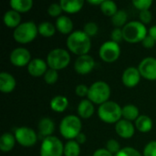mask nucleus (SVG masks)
I'll use <instances>...</instances> for the list:
<instances>
[{"instance_id": "f3484780", "label": "nucleus", "mask_w": 156, "mask_h": 156, "mask_svg": "<svg viewBox=\"0 0 156 156\" xmlns=\"http://www.w3.org/2000/svg\"><path fill=\"white\" fill-rule=\"evenodd\" d=\"M16 86V79L8 72H1L0 74V90L3 93L12 92Z\"/></svg>"}, {"instance_id": "dca6fc26", "label": "nucleus", "mask_w": 156, "mask_h": 156, "mask_svg": "<svg viewBox=\"0 0 156 156\" xmlns=\"http://www.w3.org/2000/svg\"><path fill=\"white\" fill-rule=\"evenodd\" d=\"M116 133L123 139H130L135 133V126L132 122L122 119L115 124Z\"/></svg>"}, {"instance_id": "39448f33", "label": "nucleus", "mask_w": 156, "mask_h": 156, "mask_svg": "<svg viewBox=\"0 0 156 156\" xmlns=\"http://www.w3.org/2000/svg\"><path fill=\"white\" fill-rule=\"evenodd\" d=\"M37 26L33 21L22 22L13 31V38L20 44H27L32 42L37 36Z\"/></svg>"}, {"instance_id": "37998d69", "label": "nucleus", "mask_w": 156, "mask_h": 156, "mask_svg": "<svg viewBox=\"0 0 156 156\" xmlns=\"http://www.w3.org/2000/svg\"><path fill=\"white\" fill-rule=\"evenodd\" d=\"M92 156H113V154H111L106 148H100L93 153Z\"/></svg>"}, {"instance_id": "7c9ffc66", "label": "nucleus", "mask_w": 156, "mask_h": 156, "mask_svg": "<svg viewBox=\"0 0 156 156\" xmlns=\"http://www.w3.org/2000/svg\"><path fill=\"white\" fill-rule=\"evenodd\" d=\"M128 15L124 10H118L117 13L112 17L113 26L117 28H122L128 22Z\"/></svg>"}, {"instance_id": "f704fd0d", "label": "nucleus", "mask_w": 156, "mask_h": 156, "mask_svg": "<svg viewBox=\"0 0 156 156\" xmlns=\"http://www.w3.org/2000/svg\"><path fill=\"white\" fill-rule=\"evenodd\" d=\"M133 5L134 7L140 11H144V10H149L151 5H153L152 0H133Z\"/></svg>"}, {"instance_id": "72a5a7b5", "label": "nucleus", "mask_w": 156, "mask_h": 156, "mask_svg": "<svg viewBox=\"0 0 156 156\" xmlns=\"http://www.w3.org/2000/svg\"><path fill=\"white\" fill-rule=\"evenodd\" d=\"M63 12L59 3H53L51 5H49V6L48 7V14L51 16V17H59L61 15V13Z\"/></svg>"}, {"instance_id": "4468645a", "label": "nucleus", "mask_w": 156, "mask_h": 156, "mask_svg": "<svg viewBox=\"0 0 156 156\" xmlns=\"http://www.w3.org/2000/svg\"><path fill=\"white\" fill-rule=\"evenodd\" d=\"M141 78L142 76L138 68L129 67L122 72V82L127 88H134L139 84Z\"/></svg>"}, {"instance_id": "e433bc0d", "label": "nucleus", "mask_w": 156, "mask_h": 156, "mask_svg": "<svg viewBox=\"0 0 156 156\" xmlns=\"http://www.w3.org/2000/svg\"><path fill=\"white\" fill-rule=\"evenodd\" d=\"M114 156H143V154L133 147H124Z\"/></svg>"}, {"instance_id": "c9c22d12", "label": "nucleus", "mask_w": 156, "mask_h": 156, "mask_svg": "<svg viewBox=\"0 0 156 156\" xmlns=\"http://www.w3.org/2000/svg\"><path fill=\"white\" fill-rule=\"evenodd\" d=\"M106 149L112 154H118L122 149H121V146H120V144L119 142H117L116 140L114 139H110L107 143H106Z\"/></svg>"}, {"instance_id": "a19ab883", "label": "nucleus", "mask_w": 156, "mask_h": 156, "mask_svg": "<svg viewBox=\"0 0 156 156\" xmlns=\"http://www.w3.org/2000/svg\"><path fill=\"white\" fill-rule=\"evenodd\" d=\"M89 88L87 85L85 84H79L77 85L76 89H75V92H76V95L78 97H80V98H83V97H86L88 96V93H89Z\"/></svg>"}, {"instance_id": "7ed1b4c3", "label": "nucleus", "mask_w": 156, "mask_h": 156, "mask_svg": "<svg viewBox=\"0 0 156 156\" xmlns=\"http://www.w3.org/2000/svg\"><path fill=\"white\" fill-rule=\"evenodd\" d=\"M98 116L106 123H117L122 118V108L115 101H108L98 108Z\"/></svg>"}, {"instance_id": "20e7f679", "label": "nucleus", "mask_w": 156, "mask_h": 156, "mask_svg": "<svg viewBox=\"0 0 156 156\" xmlns=\"http://www.w3.org/2000/svg\"><path fill=\"white\" fill-rule=\"evenodd\" d=\"M148 30L146 26L140 21H131L128 22L122 27L123 39L128 43H138L142 42L143 39L148 35Z\"/></svg>"}, {"instance_id": "bb28decb", "label": "nucleus", "mask_w": 156, "mask_h": 156, "mask_svg": "<svg viewBox=\"0 0 156 156\" xmlns=\"http://www.w3.org/2000/svg\"><path fill=\"white\" fill-rule=\"evenodd\" d=\"M140 116L139 109L137 106L133 104H128L122 107V118L129 122H135L137 118Z\"/></svg>"}, {"instance_id": "ddd939ff", "label": "nucleus", "mask_w": 156, "mask_h": 156, "mask_svg": "<svg viewBox=\"0 0 156 156\" xmlns=\"http://www.w3.org/2000/svg\"><path fill=\"white\" fill-rule=\"evenodd\" d=\"M94 68L95 60L89 54L78 57L74 63V69L80 75H87L90 73Z\"/></svg>"}, {"instance_id": "6e6552de", "label": "nucleus", "mask_w": 156, "mask_h": 156, "mask_svg": "<svg viewBox=\"0 0 156 156\" xmlns=\"http://www.w3.org/2000/svg\"><path fill=\"white\" fill-rule=\"evenodd\" d=\"M40 156H62L64 155V144L56 136H48L41 142Z\"/></svg>"}, {"instance_id": "79ce46f5", "label": "nucleus", "mask_w": 156, "mask_h": 156, "mask_svg": "<svg viewBox=\"0 0 156 156\" xmlns=\"http://www.w3.org/2000/svg\"><path fill=\"white\" fill-rule=\"evenodd\" d=\"M142 45L145 48H152L155 45V40L149 35H147L142 41Z\"/></svg>"}, {"instance_id": "ea45409f", "label": "nucleus", "mask_w": 156, "mask_h": 156, "mask_svg": "<svg viewBox=\"0 0 156 156\" xmlns=\"http://www.w3.org/2000/svg\"><path fill=\"white\" fill-rule=\"evenodd\" d=\"M111 40L116 43H120L123 39V34H122V28H117L115 27L112 33H111Z\"/></svg>"}, {"instance_id": "4be33fe9", "label": "nucleus", "mask_w": 156, "mask_h": 156, "mask_svg": "<svg viewBox=\"0 0 156 156\" xmlns=\"http://www.w3.org/2000/svg\"><path fill=\"white\" fill-rule=\"evenodd\" d=\"M3 22L7 27L16 28L21 24V15L13 9L8 10L3 16Z\"/></svg>"}, {"instance_id": "1a4fd4ad", "label": "nucleus", "mask_w": 156, "mask_h": 156, "mask_svg": "<svg viewBox=\"0 0 156 156\" xmlns=\"http://www.w3.org/2000/svg\"><path fill=\"white\" fill-rule=\"evenodd\" d=\"M121 55V47L118 43L112 40L105 41L99 49V56L106 63L115 62Z\"/></svg>"}, {"instance_id": "49530a36", "label": "nucleus", "mask_w": 156, "mask_h": 156, "mask_svg": "<svg viewBox=\"0 0 156 156\" xmlns=\"http://www.w3.org/2000/svg\"><path fill=\"white\" fill-rule=\"evenodd\" d=\"M103 0H89L88 3L90 5H99L101 6V5L102 4Z\"/></svg>"}, {"instance_id": "0eeeda50", "label": "nucleus", "mask_w": 156, "mask_h": 156, "mask_svg": "<svg viewBox=\"0 0 156 156\" xmlns=\"http://www.w3.org/2000/svg\"><path fill=\"white\" fill-rule=\"evenodd\" d=\"M46 62L49 69L58 71L69 66L70 63V55L68 50L57 48L48 52Z\"/></svg>"}, {"instance_id": "c85d7f7f", "label": "nucleus", "mask_w": 156, "mask_h": 156, "mask_svg": "<svg viewBox=\"0 0 156 156\" xmlns=\"http://www.w3.org/2000/svg\"><path fill=\"white\" fill-rule=\"evenodd\" d=\"M80 146L76 140H69L64 144V156H79Z\"/></svg>"}, {"instance_id": "2eb2a0df", "label": "nucleus", "mask_w": 156, "mask_h": 156, "mask_svg": "<svg viewBox=\"0 0 156 156\" xmlns=\"http://www.w3.org/2000/svg\"><path fill=\"white\" fill-rule=\"evenodd\" d=\"M48 66L45 60H43L40 58H32V60L27 65V72L32 77H41L44 76L47 70L48 69Z\"/></svg>"}, {"instance_id": "aec40b11", "label": "nucleus", "mask_w": 156, "mask_h": 156, "mask_svg": "<svg viewBox=\"0 0 156 156\" xmlns=\"http://www.w3.org/2000/svg\"><path fill=\"white\" fill-rule=\"evenodd\" d=\"M55 27L63 35H70L73 32V22L67 16H60L57 18Z\"/></svg>"}, {"instance_id": "2f4dec72", "label": "nucleus", "mask_w": 156, "mask_h": 156, "mask_svg": "<svg viewBox=\"0 0 156 156\" xmlns=\"http://www.w3.org/2000/svg\"><path fill=\"white\" fill-rule=\"evenodd\" d=\"M58 73L57 70L52 69H48L47 70V72L44 75V80L47 84L52 85L54 83H56L58 81Z\"/></svg>"}, {"instance_id": "f03ea898", "label": "nucleus", "mask_w": 156, "mask_h": 156, "mask_svg": "<svg viewBox=\"0 0 156 156\" xmlns=\"http://www.w3.org/2000/svg\"><path fill=\"white\" fill-rule=\"evenodd\" d=\"M82 123L79 116L69 114L64 117L59 123V133L68 141L74 140L81 133Z\"/></svg>"}, {"instance_id": "5701e85b", "label": "nucleus", "mask_w": 156, "mask_h": 156, "mask_svg": "<svg viewBox=\"0 0 156 156\" xmlns=\"http://www.w3.org/2000/svg\"><path fill=\"white\" fill-rule=\"evenodd\" d=\"M49 106L51 110L55 112L61 113L66 111L69 106V100L63 95H57L51 99Z\"/></svg>"}, {"instance_id": "f257e3e1", "label": "nucleus", "mask_w": 156, "mask_h": 156, "mask_svg": "<svg viewBox=\"0 0 156 156\" xmlns=\"http://www.w3.org/2000/svg\"><path fill=\"white\" fill-rule=\"evenodd\" d=\"M67 47L70 52L78 57L87 55L91 48V40L83 30H76L67 37Z\"/></svg>"}, {"instance_id": "4c0bfd02", "label": "nucleus", "mask_w": 156, "mask_h": 156, "mask_svg": "<svg viewBox=\"0 0 156 156\" xmlns=\"http://www.w3.org/2000/svg\"><path fill=\"white\" fill-rule=\"evenodd\" d=\"M143 156H156V141H152L144 146Z\"/></svg>"}, {"instance_id": "9d476101", "label": "nucleus", "mask_w": 156, "mask_h": 156, "mask_svg": "<svg viewBox=\"0 0 156 156\" xmlns=\"http://www.w3.org/2000/svg\"><path fill=\"white\" fill-rule=\"evenodd\" d=\"M16 141L23 147H32L37 144V135L36 132L29 127H18L15 130Z\"/></svg>"}, {"instance_id": "6ab92c4d", "label": "nucleus", "mask_w": 156, "mask_h": 156, "mask_svg": "<svg viewBox=\"0 0 156 156\" xmlns=\"http://www.w3.org/2000/svg\"><path fill=\"white\" fill-rule=\"evenodd\" d=\"M77 112H78V116L80 119H90V117H92L95 112L94 104L90 100L84 99L79 103Z\"/></svg>"}, {"instance_id": "423d86ee", "label": "nucleus", "mask_w": 156, "mask_h": 156, "mask_svg": "<svg viewBox=\"0 0 156 156\" xmlns=\"http://www.w3.org/2000/svg\"><path fill=\"white\" fill-rule=\"evenodd\" d=\"M88 100L93 104L101 105L104 102L110 101L111 97V87L110 85L102 80L95 81L89 88Z\"/></svg>"}, {"instance_id": "412c9836", "label": "nucleus", "mask_w": 156, "mask_h": 156, "mask_svg": "<svg viewBox=\"0 0 156 156\" xmlns=\"http://www.w3.org/2000/svg\"><path fill=\"white\" fill-rule=\"evenodd\" d=\"M59 5L63 10L68 14H75L80 11L83 7V0H61Z\"/></svg>"}, {"instance_id": "9b49d317", "label": "nucleus", "mask_w": 156, "mask_h": 156, "mask_svg": "<svg viewBox=\"0 0 156 156\" xmlns=\"http://www.w3.org/2000/svg\"><path fill=\"white\" fill-rule=\"evenodd\" d=\"M10 62L13 66L17 68L27 67L29 62L32 60L31 54L26 48H16L13 49L9 56Z\"/></svg>"}, {"instance_id": "393cba45", "label": "nucleus", "mask_w": 156, "mask_h": 156, "mask_svg": "<svg viewBox=\"0 0 156 156\" xmlns=\"http://www.w3.org/2000/svg\"><path fill=\"white\" fill-rule=\"evenodd\" d=\"M16 137L11 133H5L0 137V150L4 153L10 152L16 144Z\"/></svg>"}, {"instance_id": "f8f14e48", "label": "nucleus", "mask_w": 156, "mask_h": 156, "mask_svg": "<svg viewBox=\"0 0 156 156\" xmlns=\"http://www.w3.org/2000/svg\"><path fill=\"white\" fill-rule=\"evenodd\" d=\"M138 69L143 78L147 80H156V58L153 57L144 58L139 64Z\"/></svg>"}, {"instance_id": "473e14b6", "label": "nucleus", "mask_w": 156, "mask_h": 156, "mask_svg": "<svg viewBox=\"0 0 156 156\" xmlns=\"http://www.w3.org/2000/svg\"><path fill=\"white\" fill-rule=\"evenodd\" d=\"M98 31H99L98 25L96 23H94V22H88L83 27V32L86 35H88L90 37L96 36Z\"/></svg>"}, {"instance_id": "cd10ccee", "label": "nucleus", "mask_w": 156, "mask_h": 156, "mask_svg": "<svg viewBox=\"0 0 156 156\" xmlns=\"http://www.w3.org/2000/svg\"><path fill=\"white\" fill-rule=\"evenodd\" d=\"M37 29H38V34L41 35L44 37H51L55 35L56 33V27L48 22V21H44L41 22L38 26H37Z\"/></svg>"}, {"instance_id": "c03bdc74", "label": "nucleus", "mask_w": 156, "mask_h": 156, "mask_svg": "<svg viewBox=\"0 0 156 156\" xmlns=\"http://www.w3.org/2000/svg\"><path fill=\"white\" fill-rule=\"evenodd\" d=\"M76 141H77V143L80 145V144H85L86 143V141H87V137H86V134L85 133H80L78 136H77V138H76Z\"/></svg>"}, {"instance_id": "a878e982", "label": "nucleus", "mask_w": 156, "mask_h": 156, "mask_svg": "<svg viewBox=\"0 0 156 156\" xmlns=\"http://www.w3.org/2000/svg\"><path fill=\"white\" fill-rule=\"evenodd\" d=\"M11 8L19 14L27 13L33 7L32 0H11L9 3Z\"/></svg>"}, {"instance_id": "a211bd4d", "label": "nucleus", "mask_w": 156, "mask_h": 156, "mask_svg": "<svg viewBox=\"0 0 156 156\" xmlns=\"http://www.w3.org/2000/svg\"><path fill=\"white\" fill-rule=\"evenodd\" d=\"M37 129L39 135L44 139L48 136H52L53 133L55 132V123L50 118L44 117L39 121Z\"/></svg>"}, {"instance_id": "a18cd8bd", "label": "nucleus", "mask_w": 156, "mask_h": 156, "mask_svg": "<svg viewBox=\"0 0 156 156\" xmlns=\"http://www.w3.org/2000/svg\"><path fill=\"white\" fill-rule=\"evenodd\" d=\"M148 35L151 36V37L155 40L156 42V25L151 27L149 28V30H148Z\"/></svg>"}, {"instance_id": "b1692460", "label": "nucleus", "mask_w": 156, "mask_h": 156, "mask_svg": "<svg viewBox=\"0 0 156 156\" xmlns=\"http://www.w3.org/2000/svg\"><path fill=\"white\" fill-rule=\"evenodd\" d=\"M153 120L148 115H140L134 123L135 129L142 133H149L153 129Z\"/></svg>"}, {"instance_id": "c756f323", "label": "nucleus", "mask_w": 156, "mask_h": 156, "mask_svg": "<svg viewBox=\"0 0 156 156\" xmlns=\"http://www.w3.org/2000/svg\"><path fill=\"white\" fill-rule=\"evenodd\" d=\"M101 11L107 16L112 17L118 11L117 4L112 0H103L102 4L100 6Z\"/></svg>"}, {"instance_id": "58836bf2", "label": "nucleus", "mask_w": 156, "mask_h": 156, "mask_svg": "<svg viewBox=\"0 0 156 156\" xmlns=\"http://www.w3.org/2000/svg\"><path fill=\"white\" fill-rule=\"evenodd\" d=\"M140 22H142L144 25L150 24L152 19H153V15L150 10H144V11H140L139 15Z\"/></svg>"}]
</instances>
